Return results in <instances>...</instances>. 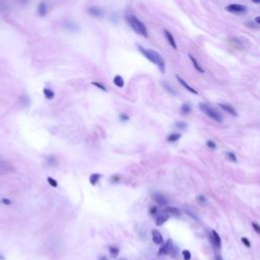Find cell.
Instances as JSON below:
<instances>
[{
	"instance_id": "obj_27",
	"label": "cell",
	"mask_w": 260,
	"mask_h": 260,
	"mask_svg": "<svg viewBox=\"0 0 260 260\" xmlns=\"http://www.w3.org/2000/svg\"><path fill=\"white\" fill-rule=\"evenodd\" d=\"M47 181H48L49 185H51L52 187H57V186H58V183H57V181L55 180V179L51 178V177H49V178L47 179Z\"/></svg>"
},
{
	"instance_id": "obj_31",
	"label": "cell",
	"mask_w": 260,
	"mask_h": 260,
	"mask_svg": "<svg viewBox=\"0 0 260 260\" xmlns=\"http://www.w3.org/2000/svg\"><path fill=\"white\" fill-rule=\"evenodd\" d=\"M176 126L179 127V128H181V129H185L186 128V126H187V124L185 122H181V121H179V122L176 123Z\"/></svg>"
},
{
	"instance_id": "obj_1",
	"label": "cell",
	"mask_w": 260,
	"mask_h": 260,
	"mask_svg": "<svg viewBox=\"0 0 260 260\" xmlns=\"http://www.w3.org/2000/svg\"><path fill=\"white\" fill-rule=\"evenodd\" d=\"M137 48H138V50H139V52L141 53L147 60H149L152 63H154V64H156L158 66L159 69L161 70L162 73H165V71H166V62H165L164 58H163L156 51H154V50H152V49H145L141 46H137Z\"/></svg>"
},
{
	"instance_id": "obj_10",
	"label": "cell",
	"mask_w": 260,
	"mask_h": 260,
	"mask_svg": "<svg viewBox=\"0 0 260 260\" xmlns=\"http://www.w3.org/2000/svg\"><path fill=\"white\" fill-rule=\"evenodd\" d=\"M176 78H177V80H178V81L180 82V84H181V86H182L184 88H186V90H188V92H190L191 94H194V95H197V94H198V92H197V90H194V88H193L192 86H189V84L187 83V82L185 81V80L183 79V78L181 77V76L176 75Z\"/></svg>"
},
{
	"instance_id": "obj_35",
	"label": "cell",
	"mask_w": 260,
	"mask_h": 260,
	"mask_svg": "<svg viewBox=\"0 0 260 260\" xmlns=\"http://www.w3.org/2000/svg\"><path fill=\"white\" fill-rule=\"evenodd\" d=\"M2 202H3V203H5V204H11V201H10V200H8L7 198H4V199L2 200Z\"/></svg>"
},
{
	"instance_id": "obj_28",
	"label": "cell",
	"mask_w": 260,
	"mask_h": 260,
	"mask_svg": "<svg viewBox=\"0 0 260 260\" xmlns=\"http://www.w3.org/2000/svg\"><path fill=\"white\" fill-rule=\"evenodd\" d=\"M206 145H207L209 148H211V149H216V144L214 143L212 140H207V141H206Z\"/></svg>"
},
{
	"instance_id": "obj_17",
	"label": "cell",
	"mask_w": 260,
	"mask_h": 260,
	"mask_svg": "<svg viewBox=\"0 0 260 260\" xmlns=\"http://www.w3.org/2000/svg\"><path fill=\"white\" fill-rule=\"evenodd\" d=\"M113 82H114L115 86H118V88H123V86H124V79H123V77L121 75L115 76L114 79H113Z\"/></svg>"
},
{
	"instance_id": "obj_19",
	"label": "cell",
	"mask_w": 260,
	"mask_h": 260,
	"mask_svg": "<svg viewBox=\"0 0 260 260\" xmlns=\"http://www.w3.org/2000/svg\"><path fill=\"white\" fill-rule=\"evenodd\" d=\"M231 45H232L233 47H235V48L236 49H242L243 48V44H242V42H241V41H239L238 39H235V38H232L231 39Z\"/></svg>"
},
{
	"instance_id": "obj_34",
	"label": "cell",
	"mask_w": 260,
	"mask_h": 260,
	"mask_svg": "<svg viewBox=\"0 0 260 260\" xmlns=\"http://www.w3.org/2000/svg\"><path fill=\"white\" fill-rule=\"evenodd\" d=\"M185 212H186V213H188V214H190V216H191V218H194V220H198V218H197V216H194V214H193V213H191V212L189 211V210H186V211H185Z\"/></svg>"
},
{
	"instance_id": "obj_6",
	"label": "cell",
	"mask_w": 260,
	"mask_h": 260,
	"mask_svg": "<svg viewBox=\"0 0 260 260\" xmlns=\"http://www.w3.org/2000/svg\"><path fill=\"white\" fill-rule=\"evenodd\" d=\"M173 250V242L171 239H169L168 241H167L166 243H165L164 245L162 246V248L160 249V251H159V254H170L171 252H172Z\"/></svg>"
},
{
	"instance_id": "obj_9",
	"label": "cell",
	"mask_w": 260,
	"mask_h": 260,
	"mask_svg": "<svg viewBox=\"0 0 260 260\" xmlns=\"http://www.w3.org/2000/svg\"><path fill=\"white\" fill-rule=\"evenodd\" d=\"M152 241H154V244L156 245H162L164 243V239H163V236L158 230H152Z\"/></svg>"
},
{
	"instance_id": "obj_40",
	"label": "cell",
	"mask_w": 260,
	"mask_h": 260,
	"mask_svg": "<svg viewBox=\"0 0 260 260\" xmlns=\"http://www.w3.org/2000/svg\"><path fill=\"white\" fill-rule=\"evenodd\" d=\"M252 2H254V3H260V0H252Z\"/></svg>"
},
{
	"instance_id": "obj_37",
	"label": "cell",
	"mask_w": 260,
	"mask_h": 260,
	"mask_svg": "<svg viewBox=\"0 0 260 260\" xmlns=\"http://www.w3.org/2000/svg\"><path fill=\"white\" fill-rule=\"evenodd\" d=\"M99 260H108L106 258V256H101L100 258H99Z\"/></svg>"
},
{
	"instance_id": "obj_8",
	"label": "cell",
	"mask_w": 260,
	"mask_h": 260,
	"mask_svg": "<svg viewBox=\"0 0 260 260\" xmlns=\"http://www.w3.org/2000/svg\"><path fill=\"white\" fill-rule=\"evenodd\" d=\"M37 12H38V15L41 16V17H44V16L47 15V13H48V6H47L46 2L42 1L39 3L38 8H37Z\"/></svg>"
},
{
	"instance_id": "obj_21",
	"label": "cell",
	"mask_w": 260,
	"mask_h": 260,
	"mask_svg": "<svg viewBox=\"0 0 260 260\" xmlns=\"http://www.w3.org/2000/svg\"><path fill=\"white\" fill-rule=\"evenodd\" d=\"M101 178V175L100 174H92V176L90 177V183L92 185H96L97 183L99 182Z\"/></svg>"
},
{
	"instance_id": "obj_24",
	"label": "cell",
	"mask_w": 260,
	"mask_h": 260,
	"mask_svg": "<svg viewBox=\"0 0 260 260\" xmlns=\"http://www.w3.org/2000/svg\"><path fill=\"white\" fill-rule=\"evenodd\" d=\"M227 158H228L230 161H232V162H237L236 154H235L234 152H229L228 154H227Z\"/></svg>"
},
{
	"instance_id": "obj_2",
	"label": "cell",
	"mask_w": 260,
	"mask_h": 260,
	"mask_svg": "<svg viewBox=\"0 0 260 260\" xmlns=\"http://www.w3.org/2000/svg\"><path fill=\"white\" fill-rule=\"evenodd\" d=\"M127 22H128V24L131 26V29L134 32L137 33L138 35H141L144 38H147V30H146L145 26L141 20L138 19L134 15H129L127 17Z\"/></svg>"
},
{
	"instance_id": "obj_20",
	"label": "cell",
	"mask_w": 260,
	"mask_h": 260,
	"mask_svg": "<svg viewBox=\"0 0 260 260\" xmlns=\"http://www.w3.org/2000/svg\"><path fill=\"white\" fill-rule=\"evenodd\" d=\"M181 138V134L180 133H172L170 134V135L168 136V138H167V140H168L169 142H175L177 141V140H179Z\"/></svg>"
},
{
	"instance_id": "obj_26",
	"label": "cell",
	"mask_w": 260,
	"mask_h": 260,
	"mask_svg": "<svg viewBox=\"0 0 260 260\" xmlns=\"http://www.w3.org/2000/svg\"><path fill=\"white\" fill-rule=\"evenodd\" d=\"M182 255H183V258H184V260H190L191 259V253H190V251L183 250Z\"/></svg>"
},
{
	"instance_id": "obj_41",
	"label": "cell",
	"mask_w": 260,
	"mask_h": 260,
	"mask_svg": "<svg viewBox=\"0 0 260 260\" xmlns=\"http://www.w3.org/2000/svg\"><path fill=\"white\" fill-rule=\"evenodd\" d=\"M119 260H127V259H125V258H121V259H119Z\"/></svg>"
},
{
	"instance_id": "obj_12",
	"label": "cell",
	"mask_w": 260,
	"mask_h": 260,
	"mask_svg": "<svg viewBox=\"0 0 260 260\" xmlns=\"http://www.w3.org/2000/svg\"><path fill=\"white\" fill-rule=\"evenodd\" d=\"M220 107L222 109V110H225L226 112H228L229 114L232 115V116H238V113L236 112L234 107L231 106L230 104H220Z\"/></svg>"
},
{
	"instance_id": "obj_11",
	"label": "cell",
	"mask_w": 260,
	"mask_h": 260,
	"mask_svg": "<svg viewBox=\"0 0 260 260\" xmlns=\"http://www.w3.org/2000/svg\"><path fill=\"white\" fill-rule=\"evenodd\" d=\"M164 35H165V37H166V39H167V41H168V43L171 45V47H172L173 49H175V50H176V49H177V44H176V41H175L174 36H173V35L171 34V33L169 32L168 30H164Z\"/></svg>"
},
{
	"instance_id": "obj_14",
	"label": "cell",
	"mask_w": 260,
	"mask_h": 260,
	"mask_svg": "<svg viewBox=\"0 0 260 260\" xmlns=\"http://www.w3.org/2000/svg\"><path fill=\"white\" fill-rule=\"evenodd\" d=\"M165 212L173 214V216H179L181 214L180 210H179L177 207H174V206H168V207H166L165 208Z\"/></svg>"
},
{
	"instance_id": "obj_23",
	"label": "cell",
	"mask_w": 260,
	"mask_h": 260,
	"mask_svg": "<svg viewBox=\"0 0 260 260\" xmlns=\"http://www.w3.org/2000/svg\"><path fill=\"white\" fill-rule=\"evenodd\" d=\"M191 112V106L189 104H186V103H185V104H183L182 105V107H181V113H182V114H189V113Z\"/></svg>"
},
{
	"instance_id": "obj_13",
	"label": "cell",
	"mask_w": 260,
	"mask_h": 260,
	"mask_svg": "<svg viewBox=\"0 0 260 260\" xmlns=\"http://www.w3.org/2000/svg\"><path fill=\"white\" fill-rule=\"evenodd\" d=\"M88 12L90 14H92V16H96V17H101L103 16V11L101 8L96 7V6H92V7H88Z\"/></svg>"
},
{
	"instance_id": "obj_7",
	"label": "cell",
	"mask_w": 260,
	"mask_h": 260,
	"mask_svg": "<svg viewBox=\"0 0 260 260\" xmlns=\"http://www.w3.org/2000/svg\"><path fill=\"white\" fill-rule=\"evenodd\" d=\"M210 242L212 243L214 247L216 249L220 248V245H222V242H220V237L218 233L216 232L214 230L211 231V236H210Z\"/></svg>"
},
{
	"instance_id": "obj_18",
	"label": "cell",
	"mask_w": 260,
	"mask_h": 260,
	"mask_svg": "<svg viewBox=\"0 0 260 260\" xmlns=\"http://www.w3.org/2000/svg\"><path fill=\"white\" fill-rule=\"evenodd\" d=\"M168 220H169L168 214H161V216H158V218H156V226H162V225L165 224Z\"/></svg>"
},
{
	"instance_id": "obj_22",
	"label": "cell",
	"mask_w": 260,
	"mask_h": 260,
	"mask_svg": "<svg viewBox=\"0 0 260 260\" xmlns=\"http://www.w3.org/2000/svg\"><path fill=\"white\" fill-rule=\"evenodd\" d=\"M109 252H110L111 257L115 258V257H117L119 255V249L115 246H111L110 248H109Z\"/></svg>"
},
{
	"instance_id": "obj_32",
	"label": "cell",
	"mask_w": 260,
	"mask_h": 260,
	"mask_svg": "<svg viewBox=\"0 0 260 260\" xmlns=\"http://www.w3.org/2000/svg\"><path fill=\"white\" fill-rule=\"evenodd\" d=\"M197 200H198V201H199V202H201V203H202V202H205V201H206V200H205V197H204V196H202V195H199V196H198V197H197Z\"/></svg>"
},
{
	"instance_id": "obj_3",
	"label": "cell",
	"mask_w": 260,
	"mask_h": 260,
	"mask_svg": "<svg viewBox=\"0 0 260 260\" xmlns=\"http://www.w3.org/2000/svg\"><path fill=\"white\" fill-rule=\"evenodd\" d=\"M199 108H200V110H201L202 112L205 113V114L207 115L209 118H211L212 120L216 121V122H220V123L222 122V115H220L218 112H216L213 108H211V107H209L208 105H206V104H202V103L199 105Z\"/></svg>"
},
{
	"instance_id": "obj_29",
	"label": "cell",
	"mask_w": 260,
	"mask_h": 260,
	"mask_svg": "<svg viewBox=\"0 0 260 260\" xmlns=\"http://www.w3.org/2000/svg\"><path fill=\"white\" fill-rule=\"evenodd\" d=\"M241 240H242V243L247 247V248H250V247H251V243H250V241H249V239H247V238H245V237H243Z\"/></svg>"
},
{
	"instance_id": "obj_30",
	"label": "cell",
	"mask_w": 260,
	"mask_h": 260,
	"mask_svg": "<svg viewBox=\"0 0 260 260\" xmlns=\"http://www.w3.org/2000/svg\"><path fill=\"white\" fill-rule=\"evenodd\" d=\"M251 226H252V228L254 229L255 232H256L257 234H259V233H260V227H259V225L257 224V222H253L252 224H251Z\"/></svg>"
},
{
	"instance_id": "obj_33",
	"label": "cell",
	"mask_w": 260,
	"mask_h": 260,
	"mask_svg": "<svg viewBox=\"0 0 260 260\" xmlns=\"http://www.w3.org/2000/svg\"><path fill=\"white\" fill-rule=\"evenodd\" d=\"M156 211H158V208L156 207H152L150 208V210H149V212H150V214H156Z\"/></svg>"
},
{
	"instance_id": "obj_38",
	"label": "cell",
	"mask_w": 260,
	"mask_h": 260,
	"mask_svg": "<svg viewBox=\"0 0 260 260\" xmlns=\"http://www.w3.org/2000/svg\"><path fill=\"white\" fill-rule=\"evenodd\" d=\"M121 117H123V119H125V120H128V116H125V115H121Z\"/></svg>"
},
{
	"instance_id": "obj_39",
	"label": "cell",
	"mask_w": 260,
	"mask_h": 260,
	"mask_svg": "<svg viewBox=\"0 0 260 260\" xmlns=\"http://www.w3.org/2000/svg\"><path fill=\"white\" fill-rule=\"evenodd\" d=\"M0 260H5V257H4L2 254H0Z\"/></svg>"
},
{
	"instance_id": "obj_5",
	"label": "cell",
	"mask_w": 260,
	"mask_h": 260,
	"mask_svg": "<svg viewBox=\"0 0 260 260\" xmlns=\"http://www.w3.org/2000/svg\"><path fill=\"white\" fill-rule=\"evenodd\" d=\"M152 198L161 206H166L167 204H168V199H167L163 194H161V193H158V192L152 193Z\"/></svg>"
},
{
	"instance_id": "obj_25",
	"label": "cell",
	"mask_w": 260,
	"mask_h": 260,
	"mask_svg": "<svg viewBox=\"0 0 260 260\" xmlns=\"http://www.w3.org/2000/svg\"><path fill=\"white\" fill-rule=\"evenodd\" d=\"M92 86H97V88H100V90H102L103 92H107V88H106V86H104L102 83H100V82L92 81Z\"/></svg>"
},
{
	"instance_id": "obj_36",
	"label": "cell",
	"mask_w": 260,
	"mask_h": 260,
	"mask_svg": "<svg viewBox=\"0 0 260 260\" xmlns=\"http://www.w3.org/2000/svg\"><path fill=\"white\" fill-rule=\"evenodd\" d=\"M255 22H256L257 24H260V17L259 16H257V17L255 18Z\"/></svg>"
},
{
	"instance_id": "obj_16",
	"label": "cell",
	"mask_w": 260,
	"mask_h": 260,
	"mask_svg": "<svg viewBox=\"0 0 260 260\" xmlns=\"http://www.w3.org/2000/svg\"><path fill=\"white\" fill-rule=\"evenodd\" d=\"M43 92H44L45 98L48 99V100H53V99L55 98V92H53L51 88H44V90H43Z\"/></svg>"
},
{
	"instance_id": "obj_4",
	"label": "cell",
	"mask_w": 260,
	"mask_h": 260,
	"mask_svg": "<svg viewBox=\"0 0 260 260\" xmlns=\"http://www.w3.org/2000/svg\"><path fill=\"white\" fill-rule=\"evenodd\" d=\"M226 9L230 12H233V13H244V12L247 11V7L242 4H238V3H233L230 4L226 7Z\"/></svg>"
},
{
	"instance_id": "obj_15",
	"label": "cell",
	"mask_w": 260,
	"mask_h": 260,
	"mask_svg": "<svg viewBox=\"0 0 260 260\" xmlns=\"http://www.w3.org/2000/svg\"><path fill=\"white\" fill-rule=\"evenodd\" d=\"M189 58H190L191 62H192V64H193V66H194L195 69L197 70L198 72H200V73H203V72H204V69L201 67V65H200L199 63H198V61L195 59V57H193L192 55H189Z\"/></svg>"
}]
</instances>
